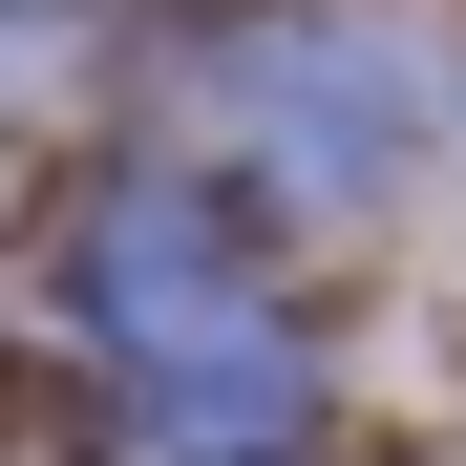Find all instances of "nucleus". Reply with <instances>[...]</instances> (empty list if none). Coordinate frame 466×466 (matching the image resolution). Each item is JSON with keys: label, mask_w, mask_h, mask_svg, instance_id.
I'll return each mask as SVG.
<instances>
[{"label": "nucleus", "mask_w": 466, "mask_h": 466, "mask_svg": "<svg viewBox=\"0 0 466 466\" xmlns=\"http://www.w3.org/2000/svg\"><path fill=\"white\" fill-rule=\"evenodd\" d=\"M86 339L127 360V403H148V445H170V466H276L297 403H319V381H297V339H276V297L233 276L170 191L86 212Z\"/></svg>", "instance_id": "f257e3e1"}, {"label": "nucleus", "mask_w": 466, "mask_h": 466, "mask_svg": "<svg viewBox=\"0 0 466 466\" xmlns=\"http://www.w3.org/2000/svg\"><path fill=\"white\" fill-rule=\"evenodd\" d=\"M212 148H255V170L297 212H403L445 170V127H466V43L445 22H255V43H212Z\"/></svg>", "instance_id": "f03ea898"}]
</instances>
